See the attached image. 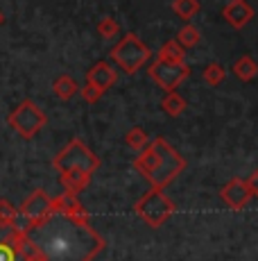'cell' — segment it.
<instances>
[{
  "mask_svg": "<svg viewBox=\"0 0 258 261\" xmlns=\"http://www.w3.org/2000/svg\"><path fill=\"white\" fill-rule=\"evenodd\" d=\"M27 239L43 261H88L98 250V239L91 229L66 214L48 216L37 223Z\"/></svg>",
  "mask_w": 258,
  "mask_h": 261,
  "instance_id": "6da1fadb",
  "label": "cell"
},
{
  "mask_svg": "<svg viewBox=\"0 0 258 261\" xmlns=\"http://www.w3.org/2000/svg\"><path fill=\"white\" fill-rule=\"evenodd\" d=\"M111 57H113V62H116L125 73H134V71H138V68L147 62L150 50L143 46V43L138 41L134 34H127V37L111 50Z\"/></svg>",
  "mask_w": 258,
  "mask_h": 261,
  "instance_id": "7a4b0ae2",
  "label": "cell"
},
{
  "mask_svg": "<svg viewBox=\"0 0 258 261\" xmlns=\"http://www.w3.org/2000/svg\"><path fill=\"white\" fill-rule=\"evenodd\" d=\"M43 123H46L43 112L34 102H29V100L21 102L16 107V112L9 116V125H12L14 129H18L23 137H32L34 132H39V129H41Z\"/></svg>",
  "mask_w": 258,
  "mask_h": 261,
  "instance_id": "3957f363",
  "label": "cell"
},
{
  "mask_svg": "<svg viewBox=\"0 0 258 261\" xmlns=\"http://www.w3.org/2000/svg\"><path fill=\"white\" fill-rule=\"evenodd\" d=\"M150 75L154 77L156 84H161L163 89L172 91V89L179 87V82H183V77L188 75V68L183 66V64H175V62L158 59L154 66L150 68Z\"/></svg>",
  "mask_w": 258,
  "mask_h": 261,
  "instance_id": "277c9868",
  "label": "cell"
},
{
  "mask_svg": "<svg viewBox=\"0 0 258 261\" xmlns=\"http://www.w3.org/2000/svg\"><path fill=\"white\" fill-rule=\"evenodd\" d=\"M18 234L0 223V261H18Z\"/></svg>",
  "mask_w": 258,
  "mask_h": 261,
  "instance_id": "5b68a950",
  "label": "cell"
},
{
  "mask_svg": "<svg viewBox=\"0 0 258 261\" xmlns=\"http://www.w3.org/2000/svg\"><path fill=\"white\" fill-rule=\"evenodd\" d=\"M251 16H254V9H251L245 0H231V3L224 7V18L233 25V28L247 25L251 21Z\"/></svg>",
  "mask_w": 258,
  "mask_h": 261,
  "instance_id": "8992f818",
  "label": "cell"
},
{
  "mask_svg": "<svg viewBox=\"0 0 258 261\" xmlns=\"http://www.w3.org/2000/svg\"><path fill=\"white\" fill-rule=\"evenodd\" d=\"M113 82H116V73H113L111 66H107V64H98V66H93V71L88 73V84L95 87L98 91L109 89Z\"/></svg>",
  "mask_w": 258,
  "mask_h": 261,
  "instance_id": "52a82bcc",
  "label": "cell"
},
{
  "mask_svg": "<svg viewBox=\"0 0 258 261\" xmlns=\"http://www.w3.org/2000/svg\"><path fill=\"white\" fill-rule=\"evenodd\" d=\"M172 9H175V14L179 18L188 21V18H192L197 12H200V3H197V0H175Z\"/></svg>",
  "mask_w": 258,
  "mask_h": 261,
  "instance_id": "ba28073f",
  "label": "cell"
},
{
  "mask_svg": "<svg viewBox=\"0 0 258 261\" xmlns=\"http://www.w3.org/2000/svg\"><path fill=\"white\" fill-rule=\"evenodd\" d=\"M233 71H236V75L240 80H251L256 75V64H254V59L251 57H242V59H238L236 62V68H233Z\"/></svg>",
  "mask_w": 258,
  "mask_h": 261,
  "instance_id": "9c48e42d",
  "label": "cell"
},
{
  "mask_svg": "<svg viewBox=\"0 0 258 261\" xmlns=\"http://www.w3.org/2000/svg\"><path fill=\"white\" fill-rule=\"evenodd\" d=\"M75 91H77V84L73 82L68 75H63V77H59L57 82H54V93H57L59 98H63V100H68Z\"/></svg>",
  "mask_w": 258,
  "mask_h": 261,
  "instance_id": "30bf717a",
  "label": "cell"
},
{
  "mask_svg": "<svg viewBox=\"0 0 258 261\" xmlns=\"http://www.w3.org/2000/svg\"><path fill=\"white\" fill-rule=\"evenodd\" d=\"M161 59H166V62H175V64H181V59H183V53H181V48L177 46L175 41H168L166 46L161 48Z\"/></svg>",
  "mask_w": 258,
  "mask_h": 261,
  "instance_id": "8fae6325",
  "label": "cell"
},
{
  "mask_svg": "<svg viewBox=\"0 0 258 261\" xmlns=\"http://www.w3.org/2000/svg\"><path fill=\"white\" fill-rule=\"evenodd\" d=\"M224 68L220 66V64H211V66H206V71H204V80L208 84H220L222 82V77H224Z\"/></svg>",
  "mask_w": 258,
  "mask_h": 261,
  "instance_id": "7c38bea8",
  "label": "cell"
},
{
  "mask_svg": "<svg viewBox=\"0 0 258 261\" xmlns=\"http://www.w3.org/2000/svg\"><path fill=\"white\" fill-rule=\"evenodd\" d=\"M179 41L183 43V46H195V43L200 41V32H197L195 28H190V25H188V28H183L179 32Z\"/></svg>",
  "mask_w": 258,
  "mask_h": 261,
  "instance_id": "4fadbf2b",
  "label": "cell"
},
{
  "mask_svg": "<svg viewBox=\"0 0 258 261\" xmlns=\"http://www.w3.org/2000/svg\"><path fill=\"white\" fill-rule=\"evenodd\" d=\"M163 107H166L168 114H179L183 109V100L177 93H172V95H168V98L163 100Z\"/></svg>",
  "mask_w": 258,
  "mask_h": 261,
  "instance_id": "5bb4252c",
  "label": "cell"
},
{
  "mask_svg": "<svg viewBox=\"0 0 258 261\" xmlns=\"http://www.w3.org/2000/svg\"><path fill=\"white\" fill-rule=\"evenodd\" d=\"M98 30H100V34L104 39H111V37L118 34V23L113 21V18H104V21L98 25Z\"/></svg>",
  "mask_w": 258,
  "mask_h": 261,
  "instance_id": "9a60e30c",
  "label": "cell"
},
{
  "mask_svg": "<svg viewBox=\"0 0 258 261\" xmlns=\"http://www.w3.org/2000/svg\"><path fill=\"white\" fill-rule=\"evenodd\" d=\"M82 93H84V98L88 100V102H93V100H98L102 95V91H98L95 87H91V84H88L86 89H82Z\"/></svg>",
  "mask_w": 258,
  "mask_h": 261,
  "instance_id": "2e32d148",
  "label": "cell"
},
{
  "mask_svg": "<svg viewBox=\"0 0 258 261\" xmlns=\"http://www.w3.org/2000/svg\"><path fill=\"white\" fill-rule=\"evenodd\" d=\"M3 21H5V16H3V12H0V25H3Z\"/></svg>",
  "mask_w": 258,
  "mask_h": 261,
  "instance_id": "e0dca14e",
  "label": "cell"
}]
</instances>
